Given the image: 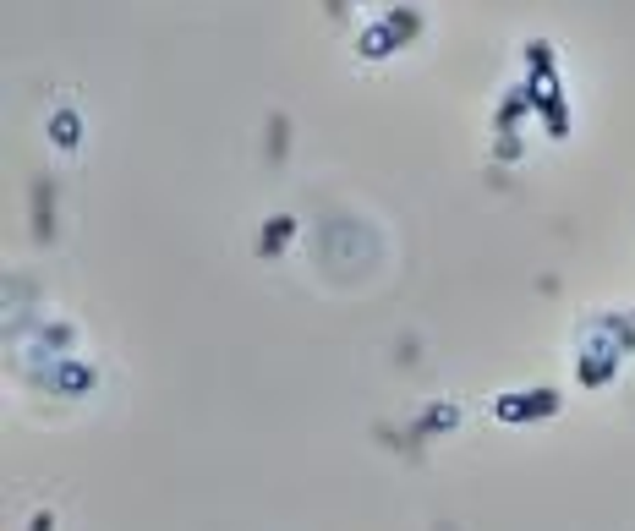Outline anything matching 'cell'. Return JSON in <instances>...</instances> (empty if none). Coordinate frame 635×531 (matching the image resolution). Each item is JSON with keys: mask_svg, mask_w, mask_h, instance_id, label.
<instances>
[]
</instances>
